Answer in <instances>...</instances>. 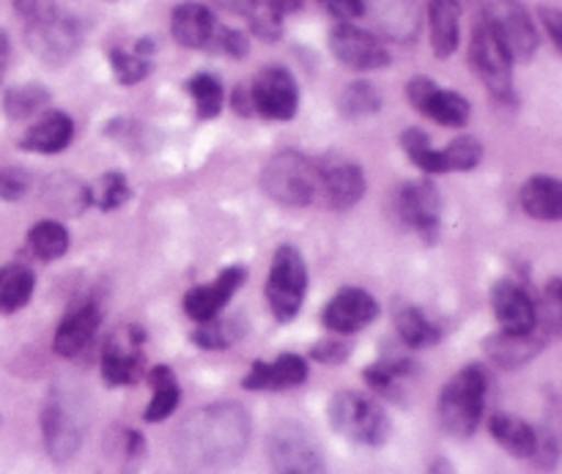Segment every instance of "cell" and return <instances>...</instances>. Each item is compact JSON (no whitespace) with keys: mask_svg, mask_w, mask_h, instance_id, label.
<instances>
[{"mask_svg":"<svg viewBox=\"0 0 562 474\" xmlns=\"http://www.w3.org/2000/svg\"><path fill=\"white\" fill-rule=\"evenodd\" d=\"M307 291V269L296 247L283 245L272 258L267 280V300L278 321H291L300 313Z\"/></svg>","mask_w":562,"mask_h":474,"instance_id":"8992f818","label":"cell"},{"mask_svg":"<svg viewBox=\"0 0 562 474\" xmlns=\"http://www.w3.org/2000/svg\"><path fill=\"white\" fill-rule=\"evenodd\" d=\"M442 214V198L431 181H412L398 192V217L426 239H434Z\"/></svg>","mask_w":562,"mask_h":474,"instance_id":"9a60e30c","label":"cell"},{"mask_svg":"<svg viewBox=\"0 0 562 474\" xmlns=\"http://www.w3.org/2000/svg\"><path fill=\"white\" fill-rule=\"evenodd\" d=\"M318 3H322L329 14L338 16V20L344 22L355 20V16L362 14V0H318Z\"/></svg>","mask_w":562,"mask_h":474,"instance_id":"ee69618b","label":"cell"},{"mask_svg":"<svg viewBox=\"0 0 562 474\" xmlns=\"http://www.w3.org/2000/svg\"><path fill=\"white\" fill-rule=\"evenodd\" d=\"M395 327H398L404 346H409V349H428V346H437L439 338H442V335H439V327H434L417 307L409 305L398 311Z\"/></svg>","mask_w":562,"mask_h":474,"instance_id":"1f68e13d","label":"cell"},{"mask_svg":"<svg viewBox=\"0 0 562 474\" xmlns=\"http://www.w3.org/2000/svg\"><path fill=\"white\" fill-rule=\"evenodd\" d=\"M428 20H431V47L439 58H448L459 47V22L461 5L459 0H431L428 5Z\"/></svg>","mask_w":562,"mask_h":474,"instance_id":"484cf974","label":"cell"},{"mask_svg":"<svg viewBox=\"0 0 562 474\" xmlns=\"http://www.w3.org/2000/svg\"><path fill=\"white\" fill-rule=\"evenodd\" d=\"M33 285H36V278L25 263L0 267V311L16 313L25 307L33 296Z\"/></svg>","mask_w":562,"mask_h":474,"instance_id":"f1b7e54d","label":"cell"},{"mask_svg":"<svg viewBox=\"0 0 562 474\" xmlns=\"http://www.w3.org/2000/svg\"><path fill=\"white\" fill-rule=\"evenodd\" d=\"M31 190V176L22 168H3L0 170V198L3 201H20Z\"/></svg>","mask_w":562,"mask_h":474,"instance_id":"60d3db41","label":"cell"},{"mask_svg":"<svg viewBox=\"0 0 562 474\" xmlns=\"http://www.w3.org/2000/svg\"><path fill=\"white\" fill-rule=\"evenodd\" d=\"M148 382L154 387V398L148 404V409L143 411V420L146 422H162L165 417H170L179 406L181 390L179 382H176L173 371L165 365H157L151 373H148Z\"/></svg>","mask_w":562,"mask_h":474,"instance_id":"f546056e","label":"cell"},{"mask_svg":"<svg viewBox=\"0 0 562 474\" xmlns=\"http://www.w3.org/2000/svg\"><path fill=\"white\" fill-rule=\"evenodd\" d=\"M406 97L423 115L445 126H464L470 119V102L461 93L437 88V82L428 80V77H415L406 86Z\"/></svg>","mask_w":562,"mask_h":474,"instance_id":"5bb4252c","label":"cell"},{"mask_svg":"<svg viewBox=\"0 0 562 474\" xmlns=\"http://www.w3.org/2000/svg\"><path fill=\"white\" fill-rule=\"evenodd\" d=\"M5 64H9V38H5L3 31H0V77H3Z\"/></svg>","mask_w":562,"mask_h":474,"instance_id":"7dc6e473","label":"cell"},{"mask_svg":"<svg viewBox=\"0 0 562 474\" xmlns=\"http://www.w3.org/2000/svg\"><path fill=\"white\" fill-rule=\"evenodd\" d=\"M49 102V93L44 86H36V82H27V86H16L5 93L3 110L11 121H25L31 115L42 113Z\"/></svg>","mask_w":562,"mask_h":474,"instance_id":"d6a6232c","label":"cell"},{"mask_svg":"<svg viewBox=\"0 0 562 474\" xmlns=\"http://www.w3.org/2000/svg\"><path fill=\"white\" fill-rule=\"evenodd\" d=\"M228 327L231 321H206L195 332V343H201L203 349H225L236 338Z\"/></svg>","mask_w":562,"mask_h":474,"instance_id":"b9f144b4","label":"cell"},{"mask_svg":"<svg viewBox=\"0 0 562 474\" xmlns=\"http://www.w3.org/2000/svg\"><path fill=\"white\" fill-rule=\"evenodd\" d=\"M371 11L376 25L393 38H412L417 27L415 0H362V14Z\"/></svg>","mask_w":562,"mask_h":474,"instance_id":"d4e9b609","label":"cell"},{"mask_svg":"<svg viewBox=\"0 0 562 474\" xmlns=\"http://www.w3.org/2000/svg\"><path fill=\"white\" fill-rule=\"evenodd\" d=\"M110 64H113V71L115 77H119L121 86H135V82H140L143 77L151 71V58H143V55L137 53H126V49L115 47L113 53H110Z\"/></svg>","mask_w":562,"mask_h":474,"instance_id":"f35d334b","label":"cell"},{"mask_svg":"<svg viewBox=\"0 0 562 474\" xmlns=\"http://www.w3.org/2000/svg\"><path fill=\"white\" fill-rule=\"evenodd\" d=\"M245 278L247 272L241 267L225 269L214 283L198 285V289H192L190 294L184 296V313L201 324L214 321V318L220 316V311L228 305L231 296H234L236 291H239V285L245 283Z\"/></svg>","mask_w":562,"mask_h":474,"instance_id":"e0dca14e","label":"cell"},{"mask_svg":"<svg viewBox=\"0 0 562 474\" xmlns=\"http://www.w3.org/2000/svg\"><path fill=\"white\" fill-rule=\"evenodd\" d=\"M143 343L146 335L137 324L119 329L110 335L102 351V376L104 382L121 387V384H135L146 373V357H143Z\"/></svg>","mask_w":562,"mask_h":474,"instance_id":"ba28073f","label":"cell"},{"mask_svg":"<svg viewBox=\"0 0 562 474\" xmlns=\"http://www.w3.org/2000/svg\"><path fill=\"white\" fill-rule=\"evenodd\" d=\"M318 170V198H324L329 208L346 212L366 195V176L355 162L340 157H324L316 162Z\"/></svg>","mask_w":562,"mask_h":474,"instance_id":"7c38bea8","label":"cell"},{"mask_svg":"<svg viewBox=\"0 0 562 474\" xmlns=\"http://www.w3.org/2000/svg\"><path fill=\"white\" fill-rule=\"evenodd\" d=\"M82 42L80 25L71 16L53 11L49 16L27 25V47L44 60V64H64L77 53Z\"/></svg>","mask_w":562,"mask_h":474,"instance_id":"8fae6325","label":"cell"},{"mask_svg":"<svg viewBox=\"0 0 562 474\" xmlns=\"http://www.w3.org/2000/svg\"><path fill=\"white\" fill-rule=\"evenodd\" d=\"M329 422L340 437L355 444L379 448L390 439V420L382 406L351 390L335 395L329 404Z\"/></svg>","mask_w":562,"mask_h":474,"instance_id":"3957f363","label":"cell"},{"mask_svg":"<svg viewBox=\"0 0 562 474\" xmlns=\"http://www.w3.org/2000/svg\"><path fill=\"white\" fill-rule=\"evenodd\" d=\"M99 321H102V313H99L97 305H80L71 313H66L53 340L55 354L69 357V360L80 357L97 338Z\"/></svg>","mask_w":562,"mask_h":474,"instance_id":"ffe728a7","label":"cell"},{"mask_svg":"<svg viewBox=\"0 0 562 474\" xmlns=\"http://www.w3.org/2000/svg\"><path fill=\"white\" fill-rule=\"evenodd\" d=\"M492 307L497 321L503 324V332L510 335H525L532 332L538 327V311L532 305L530 294H527L521 285L508 283H497L492 289Z\"/></svg>","mask_w":562,"mask_h":474,"instance_id":"d6986e66","label":"cell"},{"mask_svg":"<svg viewBox=\"0 0 562 474\" xmlns=\"http://www.w3.org/2000/svg\"><path fill=\"white\" fill-rule=\"evenodd\" d=\"M307 362L296 354H283L274 362H256L245 376L247 390H291L305 384Z\"/></svg>","mask_w":562,"mask_h":474,"instance_id":"7402d4cb","label":"cell"},{"mask_svg":"<svg viewBox=\"0 0 562 474\" xmlns=\"http://www.w3.org/2000/svg\"><path fill=\"white\" fill-rule=\"evenodd\" d=\"M541 20L543 25L549 27V36H552V42L562 47V31H560V14L554 9H541Z\"/></svg>","mask_w":562,"mask_h":474,"instance_id":"bcb514c9","label":"cell"},{"mask_svg":"<svg viewBox=\"0 0 562 474\" xmlns=\"http://www.w3.org/2000/svg\"><path fill=\"white\" fill-rule=\"evenodd\" d=\"M549 343V329H532V332L525 335H510V332H499L497 338H492L486 343L488 354L505 368H516L530 362L532 357H538L543 351V346Z\"/></svg>","mask_w":562,"mask_h":474,"instance_id":"cb8c5ba5","label":"cell"},{"mask_svg":"<svg viewBox=\"0 0 562 474\" xmlns=\"http://www.w3.org/2000/svg\"><path fill=\"white\" fill-rule=\"evenodd\" d=\"M247 36L239 31H231V27H217V33H214V42H212V53H223V55H231V58H245L247 55Z\"/></svg>","mask_w":562,"mask_h":474,"instance_id":"ab89813d","label":"cell"},{"mask_svg":"<svg viewBox=\"0 0 562 474\" xmlns=\"http://www.w3.org/2000/svg\"><path fill=\"white\" fill-rule=\"evenodd\" d=\"M42 431H44V444H47V453L53 455V461L66 464L69 459H75V453L80 450L82 433L77 426L75 415L69 411V406L60 398H53L44 406L42 415Z\"/></svg>","mask_w":562,"mask_h":474,"instance_id":"ac0fdd59","label":"cell"},{"mask_svg":"<svg viewBox=\"0 0 562 474\" xmlns=\"http://www.w3.org/2000/svg\"><path fill=\"white\" fill-rule=\"evenodd\" d=\"M329 47H333L335 58L340 64L357 71L382 69V66L390 64V53L384 49V44L368 31H362V27L349 25V22H340L338 27H333Z\"/></svg>","mask_w":562,"mask_h":474,"instance_id":"4fadbf2b","label":"cell"},{"mask_svg":"<svg viewBox=\"0 0 562 474\" xmlns=\"http://www.w3.org/2000/svg\"><path fill=\"white\" fill-rule=\"evenodd\" d=\"M250 104L263 119H294L296 108H300V91H296L291 71L283 69V66H267V69L258 71L250 88Z\"/></svg>","mask_w":562,"mask_h":474,"instance_id":"30bf717a","label":"cell"},{"mask_svg":"<svg viewBox=\"0 0 562 474\" xmlns=\"http://www.w3.org/2000/svg\"><path fill=\"white\" fill-rule=\"evenodd\" d=\"M187 91L195 99V108L201 119H214L223 108V86L212 75H195L187 82Z\"/></svg>","mask_w":562,"mask_h":474,"instance_id":"e575fe53","label":"cell"},{"mask_svg":"<svg viewBox=\"0 0 562 474\" xmlns=\"http://www.w3.org/2000/svg\"><path fill=\"white\" fill-rule=\"evenodd\" d=\"M470 58H472V69L481 75V80L486 82L488 91L494 93L497 99H514V77H510V69H514V60H510L508 49L499 44V38L494 36L492 27L486 22H481L472 36V47H470Z\"/></svg>","mask_w":562,"mask_h":474,"instance_id":"9c48e42d","label":"cell"},{"mask_svg":"<svg viewBox=\"0 0 562 474\" xmlns=\"http://www.w3.org/2000/svg\"><path fill=\"white\" fill-rule=\"evenodd\" d=\"M486 390L488 379L483 368L470 365L456 373L439 395V422L445 431L461 439L472 437L486 406Z\"/></svg>","mask_w":562,"mask_h":474,"instance_id":"7a4b0ae2","label":"cell"},{"mask_svg":"<svg viewBox=\"0 0 562 474\" xmlns=\"http://www.w3.org/2000/svg\"><path fill=\"white\" fill-rule=\"evenodd\" d=\"M445 170H472L483 157V146L475 137H456L448 148H442Z\"/></svg>","mask_w":562,"mask_h":474,"instance_id":"74e56055","label":"cell"},{"mask_svg":"<svg viewBox=\"0 0 562 474\" xmlns=\"http://www.w3.org/2000/svg\"><path fill=\"white\" fill-rule=\"evenodd\" d=\"M379 102L382 99H379L376 88L368 86V82H351L340 97V113L349 115V119H362V115L376 113Z\"/></svg>","mask_w":562,"mask_h":474,"instance_id":"8d00e7d4","label":"cell"},{"mask_svg":"<svg viewBox=\"0 0 562 474\" xmlns=\"http://www.w3.org/2000/svg\"><path fill=\"white\" fill-rule=\"evenodd\" d=\"M379 316V305L368 291L344 289L333 296V302L324 311V327L338 335H351L357 329L368 327Z\"/></svg>","mask_w":562,"mask_h":474,"instance_id":"2e32d148","label":"cell"},{"mask_svg":"<svg viewBox=\"0 0 562 474\" xmlns=\"http://www.w3.org/2000/svg\"><path fill=\"white\" fill-rule=\"evenodd\" d=\"M483 22L492 27L499 44L508 49L510 60H530L536 55L538 31L521 3H516V0H494Z\"/></svg>","mask_w":562,"mask_h":474,"instance_id":"52a82bcc","label":"cell"},{"mask_svg":"<svg viewBox=\"0 0 562 474\" xmlns=\"http://www.w3.org/2000/svg\"><path fill=\"white\" fill-rule=\"evenodd\" d=\"M488 431L516 459H532V453H536L538 431L527 426L525 420H519V417L494 415L492 422H488Z\"/></svg>","mask_w":562,"mask_h":474,"instance_id":"83f0119b","label":"cell"},{"mask_svg":"<svg viewBox=\"0 0 562 474\" xmlns=\"http://www.w3.org/2000/svg\"><path fill=\"white\" fill-rule=\"evenodd\" d=\"M75 137V124L66 113H44L31 129L22 135L20 146L36 154H58Z\"/></svg>","mask_w":562,"mask_h":474,"instance_id":"603a6c76","label":"cell"},{"mask_svg":"<svg viewBox=\"0 0 562 474\" xmlns=\"http://www.w3.org/2000/svg\"><path fill=\"white\" fill-rule=\"evenodd\" d=\"M220 22L214 20L212 11L201 3H181L176 5L173 20H170V31L181 47L190 49H209L214 42Z\"/></svg>","mask_w":562,"mask_h":474,"instance_id":"44dd1931","label":"cell"},{"mask_svg":"<svg viewBox=\"0 0 562 474\" xmlns=\"http://www.w3.org/2000/svg\"><path fill=\"white\" fill-rule=\"evenodd\" d=\"M88 201L97 203L104 212H113V208L124 206V203L130 201V184H126L124 176L110 170V173H104L102 181L88 192Z\"/></svg>","mask_w":562,"mask_h":474,"instance_id":"d590c367","label":"cell"},{"mask_svg":"<svg viewBox=\"0 0 562 474\" xmlns=\"http://www.w3.org/2000/svg\"><path fill=\"white\" fill-rule=\"evenodd\" d=\"M250 442V415L239 404L198 409L176 433V459L187 470H225L236 464Z\"/></svg>","mask_w":562,"mask_h":474,"instance_id":"6da1fadb","label":"cell"},{"mask_svg":"<svg viewBox=\"0 0 562 474\" xmlns=\"http://www.w3.org/2000/svg\"><path fill=\"white\" fill-rule=\"evenodd\" d=\"M263 190L285 206H307L318 198L316 162L296 151H280L263 168Z\"/></svg>","mask_w":562,"mask_h":474,"instance_id":"277c9868","label":"cell"},{"mask_svg":"<svg viewBox=\"0 0 562 474\" xmlns=\"http://www.w3.org/2000/svg\"><path fill=\"white\" fill-rule=\"evenodd\" d=\"M521 206L530 217L554 223L562 217V184L549 176H536L521 187Z\"/></svg>","mask_w":562,"mask_h":474,"instance_id":"4316f807","label":"cell"},{"mask_svg":"<svg viewBox=\"0 0 562 474\" xmlns=\"http://www.w3.org/2000/svg\"><path fill=\"white\" fill-rule=\"evenodd\" d=\"M27 247L38 261H55L69 250V230L55 219H44L27 230Z\"/></svg>","mask_w":562,"mask_h":474,"instance_id":"4dcf8cb0","label":"cell"},{"mask_svg":"<svg viewBox=\"0 0 562 474\" xmlns=\"http://www.w3.org/2000/svg\"><path fill=\"white\" fill-rule=\"evenodd\" d=\"M267 453L274 474H327L316 439L300 422L285 420L274 426L269 433Z\"/></svg>","mask_w":562,"mask_h":474,"instance_id":"5b68a950","label":"cell"},{"mask_svg":"<svg viewBox=\"0 0 562 474\" xmlns=\"http://www.w3.org/2000/svg\"><path fill=\"white\" fill-rule=\"evenodd\" d=\"M14 9L25 16L27 22H36L55 11V0H14Z\"/></svg>","mask_w":562,"mask_h":474,"instance_id":"7bdbcfd3","label":"cell"},{"mask_svg":"<svg viewBox=\"0 0 562 474\" xmlns=\"http://www.w3.org/2000/svg\"><path fill=\"white\" fill-rule=\"evenodd\" d=\"M313 357L318 362H344L349 357V346H344L340 340H324L313 349Z\"/></svg>","mask_w":562,"mask_h":474,"instance_id":"f6af8a7d","label":"cell"},{"mask_svg":"<svg viewBox=\"0 0 562 474\" xmlns=\"http://www.w3.org/2000/svg\"><path fill=\"white\" fill-rule=\"evenodd\" d=\"M401 146H404L406 157L420 170H426V173H445L442 154L431 146V140H428V135L423 129H406L401 135Z\"/></svg>","mask_w":562,"mask_h":474,"instance_id":"836d02e7","label":"cell"}]
</instances>
